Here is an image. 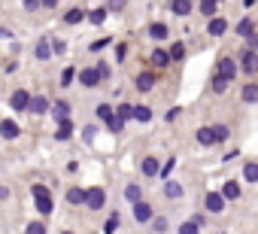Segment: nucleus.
Masks as SVG:
<instances>
[{
  "label": "nucleus",
  "mask_w": 258,
  "mask_h": 234,
  "mask_svg": "<svg viewBox=\"0 0 258 234\" xmlns=\"http://www.w3.org/2000/svg\"><path fill=\"white\" fill-rule=\"evenodd\" d=\"M34 204H37V210H40L43 216L52 213V195H49L46 186H34Z\"/></svg>",
  "instance_id": "1"
},
{
  "label": "nucleus",
  "mask_w": 258,
  "mask_h": 234,
  "mask_svg": "<svg viewBox=\"0 0 258 234\" xmlns=\"http://www.w3.org/2000/svg\"><path fill=\"white\" fill-rule=\"evenodd\" d=\"M234 73H237V61H234V58H222V61H219V79H222V82H231Z\"/></svg>",
  "instance_id": "2"
},
{
  "label": "nucleus",
  "mask_w": 258,
  "mask_h": 234,
  "mask_svg": "<svg viewBox=\"0 0 258 234\" xmlns=\"http://www.w3.org/2000/svg\"><path fill=\"white\" fill-rule=\"evenodd\" d=\"M103 201H106L103 189H88V192H85V201H82V204H88V210H100V207H103Z\"/></svg>",
  "instance_id": "3"
},
{
  "label": "nucleus",
  "mask_w": 258,
  "mask_h": 234,
  "mask_svg": "<svg viewBox=\"0 0 258 234\" xmlns=\"http://www.w3.org/2000/svg\"><path fill=\"white\" fill-rule=\"evenodd\" d=\"M237 70H243V73H255V70H258V55H255V52H243Z\"/></svg>",
  "instance_id": "4"
},
{
  "label": "nucleus",
  "mask_w": 258,
  "mask_h": 234,
  "mask_svg": "<svg viewBox=\"0 0 258 234\" xmlns=\"http://www.w3.org/2000/svg\"><path fill=\"white\" fill-rule=\"evenodd\" d=\"M22 131H19V125L13 122V119H4V122H0V137H4V140H16Z\"/></svg>",
  "instance_id": "5"
},
{
  "label": "nucleus",
  "mask_w": 258,
  "mask_h": 234,
  "mask_svg": "<svg viewBox=\"0 0 258 234\" xmlns=\"http://www.w3.org/2000/svg\"><path fill=\"white\" fill-rule=\"evenodd\" d=\"M79 82H82L85 88H91V85H97V82H100V76H97V70H94V67H88V70H79Z\"/></svg>",
  "instance_id": "6"
},
{
  "label": "nucleus",
  "mask_w": 258,
  "mask_h": 234,
  "mask_svg": "<svg viewBox=\"0 0 258 234\" xmlns=\"http://www.w3.org/2000/svg\"><path fill=\"white\" fill-rule=\"evenodd\" d=\"M222 207H225V198H222L219 192H210V195H207V210H210V213H222Z\"/></svg>",
  "instance_id": "7"
},
{
  "label": "nucleus",
  "mask_w": 258,
  "mask_h": 234,
  "mask_svg": "<svg viewBox=\"0 0 258 234\" xmlns=\"http://www.w3.org/2000/svg\"><path fill=\"white\" fill-rule=\"evenodd\" d=\"M134 219H137V222H149V219H152V207H149L146 201L134 204Z\"/></svg>",
  "instance_id": "8"
},
{
  "label": "nucleus",
  "mask_w": 258,
  "mask_h": 234,
  "mask_svg": "<svg viewBox=\"0 0 258 234\" xmlns=\"http://www.w3.org/2000/svg\"><path fill=\"white\" fill-rule=\"evenodd\" d=\"M207 31H210L213 37H222V34L228 31V22H225V19H210V22H207Z\"/></svg>",
  "instance_id": "9"
},
{
  "label": "nucleus",
  "mask_w": 258,
  "mask_h": 234,
  "mask_svg": "<svg viewBox=\"0 0 258 234\" xmlns=\"http://www.w3.org/2000/svg\"><path fill=\"white\" fill-rule=\"evenodd\" d=\"M28 100H31V94H28V91H16L10 103H13V109H16V112H22V109H28Z\"/></svg>",
  "instance_id": "10"
},
{
  "label": "nucleus",
  "mask_w": 258,
  "mask_h": 234,
  "mask_svg": "<svg viewBox=\"0 0 258 234\" xmlns=\"http://www.w3.org/2000/svg\"><path fill=\"white\" fill-rule=\"evenodd\" d=\"M222 198H228V201H237V198H240V183L228 180V183L222 186Z\"/></svg>",
  "instance_id": "11"
},
{
  "label": "nucleus",
  "mask_w": 258,
  "mask_h": 234,
  "mask_svg": "<svg viewBox=\"0 0 258 234\" xmlns=\"http://www.w3.org/2000/svg\"><path fill=\"white\" fill-rule=\"evenodd\" d=\"M52 112H55V119H58V122H67L70 103H67V100H58V103H52Z\"/></svg>",
  "instance_id": "12"
},
{
  "label": "nucleus",
  "mask_w": 258,
  "mask_h": 234,
  "mask_svg": "<svg viewBox=\"0 0 258 234\" xmlns=\"http://www.w3.org/2000/svg\"><path fill=\"white\" fill-rule=\"evenodd\" d=\"M131 119H137V122H149V119H152V109L143 106V103H140V106H131Z\"/></svg>",
  "instance_id": "13"
},
{
  "label": "nucleus",
  "mask_w": 258,
  "mask_h": 234,
  "mask_svg": "<svg viewBox=\"0 0 258 234\" xmlns=\"http://www.w3.org/2000/svg\"><path fill=\"white\" fill-rule=\"evenodd\" d=\"M28 109L37 112V115H43V112L49 109V100H46V97H31V100H28Z\"/></svg>",
  "instance_id": "14"
},
{
  "label": "nucleus",
  "mask_w": 258,
  "mask_h": 234,
  "mask_svg": "<svg viewBox=\"0 0 258 234\" xmlns=\"http://www.w3.org/2000/svg\"><path fill=\"white\" fill-rule=\"evenodd\" d=\"M124 198H127V201H131V204H140V201H143V189L131 183V186H127V189H124Z\"/></svg>",
  "instance_id": "15"
},
{
  "label": "nucleus",
  "mask_w": 258,
  "mask_h": 234,
  "mask_svg": "<svg viewBox=\"0 0 258 234\" xmlns=\"http://www.w3.org/2000/svg\"><path fill=\"white\" fill-rule=\"evenodd\" d=\"M237 34H240V37H246V40H249V37H252V34H255V22H252V19H243V22H240V25H237Z\"/></svg>",
  "instance_id": "16"
},
{
  "label": "nucleus",
  "mask_w": 258,
  "mask_h": 234,
  "mask_svg": "<svg viewBox=\"0 0 258 234\" xmlns=\"http://www.w3.org/2000/svg\"><path fill=\"white\" fill-rule=\"evenodd\" d=\"M152 85H155V73H140V76H137V88H140V91H149Z\"/></svg>",
  "instance_id": "17"
},
{
  "label": "nucleus",
  "mask_w": 258,
  "mask_h": 234,
  "mask_svg": "<svg viewBox=\"0 0 258 234\" xmlns=\"http://www.w3.org/2000/svg\"><path fill=\"white\" fill-rule=\"evenodd\" d=\"M152 64L164 70V67L170 64V58H167V52H164V49H155V52H152Z\"/></svg>",
  "instance_id": "18"
},
{
  "label": "nucleus",
  "mask_w": 258,
  "mask_h": 234,
  "mask_svg": "<svg viewBox=\"0 0 258 234\" xmlns=\"http://www.w3.org/2000/svg\"><path fill=\"white\" fill-rule=\"evenodd\" d=\"M158 170H161L158 158H143V173H146V177H155Z\"/></svg>",
  "instance_id": "19"
},
{
  "label": "nucleus",
  "mask_w": 258,
  "mask_h": 234,
  "mask_svg": "<svg viewBox=\"0 0 258 234\" xmlns=\"http://www.w3.org/2000/svg\"><path fill=\"white\" fill-rule=\"evenodd\" d=\"M112 115H115V119H118V122H121V125H124V122H127V119H131V103H121V106H118V109H115V112H112Z\"/></svg>",
  "instance_id": "20"
},
{
  "label": "nucleus",
  "mask_w": 258,
  "mask_h": 234,
  "mask_svg": "<svg viewBox=\"0 0 258 234\" xmlns=\"http://www.w3.org/2000/svg\"><path fill=\"white\" fill-rule=\"evenodd\" d=\"M198 143L213 146V143H216V140H213V131H210V128H198Z\"/></svg>",
  "instance_id": "21"
},
{
  "label": "nucleus",
  "mask_w": 258,
  "mask_h": 234,
  "mask_svg": "<svg viewBox=\"0 0 258 234\" xmlns=\"http://www.w3.org/2000/svg\"><path fill=\"white\" fill-rule=\"evenodd\" d=\"M82 19H85V16H82V10H67V16H64V22H67V25H79Z\"/></svg>",
  "instance_id": "22"
},
{
  "label": "nucleus",
  "mask_w": 258,
  "mask_h": 234,
  "mask_svg": "<svg viewBox=\"0 0 258 234\" xmlns=\"http://www.w3.org/2000/svg\"><path fill=\"white\" fill-rule=\"evenodd\" d=\"M149 34H152V40H164V37H167V25H158V22H155V25L149 28Z\"/></svg>",
  "instance_id": "23"
},
{
  "label": "nucleus",
  "mask_w": 258,
  "mask_h": 234,
  "mask_svg": "<svg viewBox=\"0 0 258 234\" xmlns=\"http://www.w3.org/2000/svg\"><path fill=\"white\" fill-rule=\"evenodd\" d=\"M167 58H170V61H182V58H185V46H182V43H173V49H170Z\"/></svg>",
  "instance_id": "24"
},
{
  "label": "nucleus",
  "mask_w": 258,
  "mask_h": 234,
  "mask_svg": "<svg viewBox=\"0 0 258 234\" xmlns=\"http://www.w3.org/2000/svg\"><path fill=\"white\" fill-rule=\"evenodd\" d=\"M70 134H73V125H70V122H61V125H58V131H55V137H58V140H67Z\"/></svg>",
  "instance_id": "25"
},
{
  "label": "nucleus",
  "mask_w": 258,
  "mask_h": 234,
  "mask_svg": "<svg viewBox=\"0 0 258 234\" xmlns=\"http://www.w3.org/2000/svg\"><path fill=\"white\" fill-rule=\"evenodd\" d=\"M67 201H70V204H82V201H85V189H70V192H67Z\"/></svg>",
  "instance_id": "26"
},
{
  "label": "nucleus",
  "mask_w": 258,
  "mask_h": 234,
  "mask_svg": "<svg viewBox=\"0 0 258 234\" xmlns=\"http://www.w3.org/2000/svg\"><path fill=\"white\" fill-rule=\"evenodd\" d=\"M115 231H118V213H112L103 225V234H115Z\"/></svg>",
  "instance_id": "27"
},
{
  "label": "nucleus",
  "mask_w": 258,
  "mask_h": 234,
  "mask_svg": "<svg viewBox=\"0 0 258 234\" xmlns=\"http://www.w3.org/2000/svg\"><path fill=\"white\" fill-rule=\"evenodd\" d=\"M173 13H176V16H188V13H191V4H188V0H176V4H173Z\"/></svg>",
  "instance_id": "28"
},
{
  "label": "nucleus",
  "mask_w": 258,
  "mask_h": 234,
  "mask_svg": "<svg viewBox=\"0 0 258 234\" xmlns=\"http://www.w3.org/2000/svg\"><path fill=\"white\" fill-rule=\"evenodd\" d=\"M243 100H246V103H255V100H258V88H255V85H246V88H243Z\"/></svg>",
  "instance_id": "29"
},
{
  "label": "nucleus",
  "mask_w": 258,
  "mask_h": 234,
  "mask_svg": "<svg viewBox=\"0 0 258 234\" xmlns=\"http://www.w3.org/2000/svg\"><path fill=\"white\" fill-rule=\"evenodd\" d=\"M164 195H167V198H179V195H182V186H179V183H167V186H164Z\"/></svg>",
  "instance_id": "30"
},
{
  "label": "nucleus",
  "mask_w": 258,
  "mask_h": 234,
  "mask_svg": "<svg viewBox=\"0 0 258 234\" xmlns=\"http://www.w3.org/2000/svg\"><path fill=\"white\" fill-rule=\"evenodd\" d=\"M103 19H106V10H91V16H88L91 25H103Z\"/></svg>",
  "instance_id": "31"
},
{
  "label": "nucleus",
  "mask_w": 258,
  "mask_h": 234,
  "mask_svg": "<svg viewBox=\"0 0 258 234\" xmlns=\"http://www.w3.org/2000/svg\"><path fill=\"white\" fill-rule=\"evenodd\" d=\"M37 58H40V61H49V58H52V49H49V43H40V46H37Z\"/></svg>",
  "instance_id": "32"
},
{
  "label": "nucleus",
  "mask_w": 258,
  "mask_h": 234,
  "mask_svg": "<svg viewBox=\"0 0 258 234\" xmlns=\"http://www.w3.org/2000/svg\"><path fill=\"white\" fill-rule=\"evenodd\" d=\"M243 173H246V180H249V183H255V180H258V164H255V161H249Z\"/></svg>",
  "instance_id": "33"
},
{
  "label": "nucleus",
  "mask_w": 258,
  "mask_h": 234,
  "mask_svg": "<svg viewBox=\"0 0 258 234\" xmlns=\"http://www.w3.org/2000/svg\"><path fill=\"white\" fill-rule=\"evenodd\" d=\"M97 115H100L103 122H109V119H112V106H109V103H100V106H97Z\"/></svg>",
  "instance_id": "34"
},
{
  "label": "nucleus",
  "mask_w": 258,
  "mask_h": 234,
  "mask_svg": "<svg viewBox=\"0 0 258 234\" xmlns=\"http://www.w3.org/2000/svg\"><path fill=\"white\" fill-rule=\"evenodd\" d=\"M73 76H76V70H73V67H64V73H61V85L67 88V85L73 82Z\"/></svg>",
  "instance_id": "35"
},
{
  "label": "nucleus",
  "mask_w": 258,
  "mask_h": 234,
  "mask_svg": "<svg viewBox=\"0 0 258 234\" xmlns=\"http://www.w3.org/2000/svg\"><path fill=\"white\" fill-rule=\"evenodd\" d=\"M213 131V140H228V128L225 125H216V128H210Z\"/></svg>",
  "instance_id": "36"
},
{
  "label": "nucleus",
  "mask_w": 258,
  "mask_h": 234,
  "mask_svg": "<svg viewBox=\"0 0 258 234\" xmlns=\"http://www.w3.org/2000/svg\"><path fill=\"white\" fill-rule=\"evenodd\" d=\"M201 13H204V16L210 19V16L216 13V0H204V4H201Z\"/></svg>",
  "instance_id": "37"
},
{
  "label": "nucleus",
  "mask_w": 258,
  "mask_h": 234,
  "mask_svg": "<svg viewBox=\"0 0 258 234\" xmlns=\"http://www.w3.org/2000/svg\"><path fill=\"white\" fill-rule=\"evenodd\" d=\"M28 234H46V225L43 222H31L28 225Z\"/></svg>",
  "instance_id": "38"
},
{
  "label": "nucleus",
  "mask_w": 258,
  "mask_h": 234,
  "mask_svg": "<svg viewBox=\"0 0 258 234\" xmlns=\"http://www.w3.org/2000/svg\"><path fill=\"white\" fill-rule=\"evenodd\" d=\"M179 234H198V225L195 222H182L179 225Z\"/></svg>",
  "instance_id": "39"
},
{
  "label": "nucleus",
  "mask_w": 258,
  "mask_h": 234,
  "mask_svg": "<svg viewBox=\"0 0 258 234\" xmlns=\"http://www.w3.org/2000/svg\"><path fill=\"white\" fill-rule=\"evenodd\" d=\"M106 128H109V131H112V134H118V131H121V128H124V125H121V122H118V119H115V115H112V119H109V122H106Z\"/></svg>",
  "instance_id": "40"
},
{
  "label": "nucleus",
  "mask_w": 258,
  "mask_h": 234,
  "mask_svg": "<svg viewBox=\"0 0 258 234\" xmlns=\"http://www.w3.org/2000/svg\"><path fill=\"white\" fill-rule=\"evenodd\" d=\"M94 70H97V76H100V79H106V76L112 73V67H109V64H97Z\"/></svg>",
  "instance_id": "41"
},
{
  "label": "nucleus",
  "mask_w": 258,
  "mask_h": 234,
  "mask_svg": "<svg viewBox=\"0 0 258 234\" xmlns=\"http://www.w3.org/2000/svg\"><path fill=\"white\" fill-rule=\"evenodd\" d=\"M152 231L164 234V231H167V219H155V222H152Z\"/></svg>",
  "instance_id": "42"
},
{
  "label": "nucleus",
  "mask_w": 258,
  "mask_h": 234,
  "mask_svg": "<svg viewBox=\"0 0 258 234\" xmlns=\"http://www.w3.org/2000/svg\"><path fill=\"white\" fill-rule=\"evenodd\" d=\"M255 49H258V37H255V34H252V37H249V40H246V52H255Z\"/></svg>",
  "instance_id": "43"
},
{
  "label": "nucleus",
  "mask_w": 258,
  "mask_h": 234,
  "mask_svg": "<svg viewBox=\"0 0 258 234\" xmlns=\"http://www.w3.org/2000/svg\"><path fill=\"white\" fill-rule=\"evenodd\" d=\"M103 46H109V40H97V43H91V46H88V49H91V52H100V49H103Z\"/></svg>",
  "instance_id": "44"
},
{
  "label": "nucleus",
  "mask_w": 258,
  "mask_h": 234,
  "mask_svg": "<svg viewBox=\"0 0 258 234\" xmlns=\"http://www.w3.org/2000/svg\"><path fill=\"white\" fill-rule=\"evenodd\" d=\"M64 49H67V46H64V43H61V40H55V43H52V52H58V55H61V52H64Z\"/></svg>",
  "instance_id": "45"
},
{
  "label": "nucleus",
  "mask_w": 258,
  "mask_h": 234,
  "mask_svg": "<svg viewBox=\"0 0 258 234\" xmlns=\"http://www.w3.org/2000/svg\"><path fill=\"white\" fill-rule=\"evenodd\" d=\"M225 85H228V82H222V79H219V76H216V79H213V88H216V91H225Z\"/></svg>",
  "instance_id": "46"
},
{
  "label": "nucleus",
  "mask_w": 258,
  "mask_h": 234,
  "mask_svg": "<svg viewBox=\"0 0 258 234\" xmlns=\"http://www.w3.org/2000/svg\"><path fill=\"white\" fill-rule=\"evenodd\" d=\"M82 134H85V140H94V134H97V128H85Z\"/></svg>",
  "instance_id": "47"
},
{
  "label": "nucleus",
  "mask_w": 258,
  "mask_h": 234,
  "mask_svg": "<svg viewBox=\"0 0 258 234\" xmlns=\"http://www.w3.org/2000/svg\"><path fill=\"white\" fill-rule=\"evenodd\" d=\"M4 198H10V189H7V186H0V201H4Z\"/></svg>",
  "instance_id": "48"
},
{
  "label": "nucleus",
  "mask_w": 258,
  "mask_h": 234,
  "mask_svg": "<svg viewBox=\"0 0 258 234\" xmlns=\"http://www.w3.org/2000/svg\"><path fill=\"white\" fill-rule=\"evenodd\" d=\"M61 234H73V231H61Z\"/></svg>",
  "instance_id": "49"
}]
</instances>
